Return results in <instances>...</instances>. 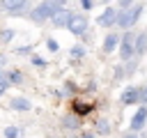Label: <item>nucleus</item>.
<instances>
[{"label":"nucleus","mask_w":147,"mask_h":138,"mask_svg":"<svg viewBox=\"0 0 147 138\" xmlns=\"http://www.w3.org/2000/svg\"><path fill=\"white\" fill-rule=\"evenodd\" d=\"M64 5H67V0H41V2H37L34 7H30V12H28L25 16H28V21L34 23V25H46V23L53 18L55 12L64 9Z\"/></svg>","instance_id":"obj_1"},{"label":"nucleus","mask_w":147,"mask_h":138,"mask_svg":"<svg viewBox=\"0 0 147 138\" xmlns=\"http://www.w3.org/2000/svg\"><path fill=\"white\" fill-rule=\"evenodd\" d=\"M145 12V2H133L126 9H117V21H115V30L124 32V30H133L138 25V21L142 18Z\"/></svg>","instance_id":"obj_2"},{"label":"nucleus","mask_w":147,"mask_h":138,"mask_svg":"<svg viewBox=\"0 0 147 138\" xmlns=\"http://www.w3.org/2000/svg\"><path fill=\"white\" fill-rule=\"evenodd\" d=\"M119 55V62H129L131 57H136V30H124L119 37V46L115 51Z\"/></svg>","instance_id":"obj_3"},{"label":"nucleus","mask_w":147,"mask_h":138,"mask_svg":"<svg viewBox=\"0 0 147 138\" xmlns=\"http://www.w3.org/2000/svg\"><path fill=\"white\" fill-rule=\"evenodd\" d=\"M87 28H90L87 14H85V12H74V16H71L67 30H69L74 37H83V34H87Z\"/></svg>","instance_id":"obj_4"},{"label":"nucleus","mask_w":147,"mask_h":138,"mask_svg":"<svg viewBox=\"0 0 147 138\" xmlns=\"http://www.w3.org/2000/svg\"><path fill=\"white\" fill-rule=\"evenodd\" d=\"M96 110V103L94 101H85V99H80V97H71L69 99V113H74V115H78V117H87L90 113H94Z\"/></svg>","instance_id":"obj_5"},{"label":"nucleus","mask_w":147,"mask_h":138,"mask_svg":"<svg viewBox=\"0 0 147 138\" xmlns=\"http://www.w3.org/2000/svg\"><path fill=\"white\" fill-rule=\"evenodd\" d=\"M2 12L7 16H25L30 12V0H2Z\"/></svg>","instance_id":"obj_6"},{"label":"nucleus","mask_w":147,"mask_h":138,"mask_svg":"<svg viewBox=\"0 0 147 138\" xmlns=\"http://www.w3.org/2000/svg\"><path fill=\"white\" fill-rule=\"evenodd\" d=\"M117 21V7L115 5H106L101 7V14H96V25L103 30H113Z\"/></svg>","instance_id":"obj_7"},{"label":"nucleus","mask_w":147,"mask_h":138,"mask_svg":"<svg viewBox=\"0 0 147 138\" xmlns=\"http://www.w3.org/2000/svg\"><path fill=\"white\" fill-rule=\"evenodd\" d=\"M119 37H122V32L119 30H108L106 34H103V39H101V53L103 55H113L115 51H117V46H119Z\"/></svg>","instance_id":"obj_8"},{"label":"nucleus","mask_w":147,"mask_h":138,"mask_svg":"<svg viewBox=\"0 0 147 138\" xmlns=\"http://www.w3.org/2000/svg\"><path fill=\"white\" fill-rule=\"evenodd\" d=\"M7 108L14 110V113H30L34 108V103H32V99H28L23 94H14V97L7 99Z\"/></svg>","instance_id":"obj_9"},{"label":"nucleus","mask_w":147,"mask_h":138,"mask_svg":"<svg viewBox=\"0 0 147 138\" xmlns=\"http://www.w3.org/2000/svg\"><path fill=\"white\" fill-rule=\"evenodd\" d=\"M145 126H147V106H138L136 113H133L131 120H129V131H138V133H142Z\"/></svg>","instance_id":"obj_10"},{"label":"nucleus","mask_w":147,"mask_h":138,"mask_svg":"<svg viewBox=\"0 0 147 138\" xmlns=\"http://www.w3.org/2000/svg\"><path fill=\"white\" fill-rule=\"evenodd\" d=\"M83 124H85V120L78 117V115H74V113H67V115L62 117V122H60V126H62L67 133H78V131L83 129Z\"/></svg>","instance_id":"obj_11"},{"label":"nucleus","mask_w":147,"mask_h":138,"mask_svg":"<svg viewBox=\"0 0 147 138\" xmlns=\"http://www.w3.org/2000/svg\"><path fill=\"white\" fill-rule=\"evenodd\" d=\"M119 103H122V106H138V85L129 83L126 87H122V92H119Z\"/></svg>","instance_id":"obj_12"},{"label":"nucleus","mask_w":147,"mask_h":138,"mask_svg":"<svg viewBox=\"0 0 147 138\" xmlns=\"http://www.w3.org/2000/svg\"><path fill=\"white\" fill-rule=\"evenodd\" d=\"M71 16H74V12L64 7V9H60V12H55V14H53V18H51L48 23H51V25H53L55 30H64V28L69 25V21H71Z\"/></svg>","instance_id":"obj_13"},{"label":"nucleus","mask_w":147,"mask_h":138,"mask_svg":"<svg viewBox=\"0 0 147 138\" xmlns=\"http://www.w3.org/2000/svg\"><path fill=\"white\" fill-rule=\"evenodd\" d=\"M5 76H7V80H9V85H11V87H18V85H23V83H25V74H23V69L7 67V69H5Z\"/></svg>","instance_id":"obj_14"},{"label":"nucleus","mask_w":147,"mask_h":138,"mask_svg":"<svg viewBox=\"0 0 147 138\" xmlns=\"http://www.w3.org/2000/svg\"><path fill=\"white\" fill-rule=\"evenodd\" d=\"M147 55V30H136V57Z\"/></svg>","instance_id":"obj_15"},{"label":"nucleus","mask_w":147,"mask_h":138,"mask_svg":"<svg viewBox=\"0 0 147 138\" xmlns=\"http://www.w3.org/2000/svg\"><path fill=\"white\" fill-rule=\"evenodd\" d=\"M96 136H110L113 133V124H110V120H106V117H99L96 122H94V129H92Z\"/></svg>","instance_id":"obj_16"},{"label":"nucleus","mask_w":147,"mask_h":138,"mask_svg":"<svg viewBox=\"0 0 147 138\" xmlns=\"http://www.w3.org/2000/svg\"><path fill=\"white\" fill-rule=\"evenodd\" d=\"M69 57H71L74 62H76V60H85V57H87V46H85V44H80V41H78V44H74V46L69 48Z\"/></svg>","instance_id":"obj_17"},{"label":"nucleus","mask_w":147,"mask_h":138,"mask_svg":"<svg viewBox=\"0 0 147 138\" xmlns=\"http://www.w3.org/2000/svg\"><path fill=\"white\" fill-rule=\"evenodd\" d=\"M2 136L5 138H21V136H25V129L18 126V124H7L2 129Z\"/></svg>","instance_id":"obj_18"},{"label":"nucleus","mask_w":147,"mask_h":138,"mask_svg":"<svg viewBox=\"0 0 147 138\" xmlns=\"http://www.w3.org/2000/svg\"><path fill=\"white\" fill-rule=\"evenodd\" d=\"M122 64H124V76L131 78V76L138 71V67H140V57H131L129 62H122Z\"/></svg>","instance_id":"obj_19"},{"label":"nucleus","mask_w":147,"mask_h":138,"mask_svg":"<svg viewBox=\"0 0 147 138\" xmlns=\"http://www.w3.org/2000/svg\"><path fill=\"white\" fill-rule=\"evenodd\" d=\"M30 64H32L34 69H48V60L41 57V55H37V53L30 55Z\"/></svg>","instance_id":"obj_20"},{"label":"nucleus","mask_w":147,"mask_h":138,"mask_svg":"<svg viewBox=\"0 0 147 138\" xmlns=\"http://www.w3.org/2000/svg\"><path fill=\"white\" fill-rule=\"evenodd\" d=\"M14 37H16L14 28H2L0 30V44H9V41H14Z\"/></svg>","instance_id":"obj_21"},{"label":"nucleus","mask_w":147,"mask_h":138,"mask_svg":"<svg viewBox=\"0 0 147 138\" xmlns=\"http://www.w3.org/2000/svg\"><path fill=\"white\" fill-rule=\"evenodd\" d=\"M44 44H46V51H48V53H60V41H57L55 37H46Z\"/></svg>","instance_id":"obj_22"},{"label":"nucleus","mask_w":147,"mask_h":138,"mask_svg":"<svg viewBox=\"0 0 147 138\" xmlns=\"http://www.w3.org/2000/svg\"><path fill=\"white\" fill-rule=\"evenodd\" d=\"M32 51H34V46H18V48H14V55H18V57H30L32 55Z\"/></svg>","instance_id":"obj_23"},{"label":"nucleus","mask_w":147,"mask_h":138,"mask_svg":"<svg viewBox=\"0 0 147 138\" xmlns=\"http://www.w3.org/2000/svg\"><path fill=\"white\" fill-rule=\"evenodd\" d=\"M62 92H64V97H67V94H78L80 87H78L74 80H64V90H62Z\"/></svg>","instance_id":"obj_24"},{"label":"nucleus","mask_w":147,"mask_h":138,"mask_svg":"<svg viewBox=\"0 0 147 138\" xmlns=\"http://www.w3.org/2000/svg\"><path fill=\"white\" fill-rule=\"evenodd\" d=\"M138 106H147V85H138Z\"/></svg>","instance_id":"obj_25"},{"label":"nucleus","mask_w":147,"mask_h":138,"mask_svg":"<svg viewBox=\"0 0 147 138\" xmlns=\"http://www.w3.org/2000/svg\"><path fill=\"white\" fill-rule=\"evenodd\" d=\"M113 69H115V71H113V80H122V78H126V76H124V64H122V62H117Z\"/></svg>","instance_id":"obj_26"},{"label":"nucleus","mask_w":147,"mask_h":138,"mask_svg":"<svg viewBox=\"0 0 147 138\" xmlns=\"http://www.w3.org/2000/svg\"><path fill=\"white\" fill-rule=\"evenodd\" d=\"M78 5L83 7V12H92L94 9V0H78Z\"/></svg>","instance_id":"obj_27"},{"label":"nucleus","mask_w":147,"mask_h":138,"mask_svg":"<svg viewBox=\"0 0 147 138\" xmlns=\"http://www.w3.org/2000/svg\"><path fill=\"white\" fill-rule=\"evenodd\" d=\"M78 138H96V133H94L92 129H85V126H83V129L78 131Z\"/></svg>","instance_id":"obj_28"},{"label":"nucleus","mask_w":147,"mask_h":138,"mask_svg":"<svg viewBox=\"0 0 147 138\" xmlns=\"http://www.w3.org/2000/svg\"><path fill=\"white\" fill-rule=\"evenodd\" d=\"M136 0H115V7L117 9H126V7H131Z\"/></svg>","instance_id":"obj_29"},{"label":"nucleus","mask_w":147,"mask_h":138,"mask_svg":"<svg viewBox=\"0 0 147 138\" xmlns=\"http://www.w3.org/2000/svg\"><path fill=\"white\" fill-rule=\"evenodd\" d=\"M9 67V53H0V69Z\"/></svg>","instance_id":"obj_30"},{"label":"nucleus","mask_w":147,"mask_h":138,"mask_svg":"<svg viewBox=\"0 0 147 138\" xmlns=\"http://www.w3.org/2000/svg\"><path fill=\"white\" fill-rule=\"evenodd\" d=\"M9 87H11V85H9V80H0V99L9 92Z\"/></svg>","instance_id":"obj_31"},{"label":"nucleus","mask_w":147,"mask_h":138,"mask_svg":"<svg viewBox=\"0 0 147 138\" xmlns=\"http://www.w3.org/2000/svg\"><path fill=\"white\" fill-rule=\"evenodd\" d=\"M122 138H145L142 133H138V131H124L122 133Z\"/></svg>","instance_id":"obj_32"},{"label":"nucleus","mask_w":147,"mask_h":138,"mask_svg":"<svg viewBox=\"0 0 147 138\" xmlns=\"http://www.w3.org/2000/svg\"><path fill=\"white\" fill-rule=\"evenodd\" d=\"M64 138H78V133H67Z\"/></svg>","instance_id":"obj_33"},{"label":"nucleus","mask_w":147,"mask_h":138,"mask_svg":"<svg viewBox=\"0 0 147 138\" xmlns=\"http://www.w3.org/2000/svg\"><path fill=\"white\" fill-rule=\"evenodd\" d=\"M99 2H101L103 7H106V5H110V0H99Z\"/></svg>","instance_id":"obj_34"},{"label":"nucleus","mask_w":147,"mask_h":138,"mask_svg":"<svg viewBox=\"0 0 147 138\" xmlns=\"http://www.w3.org/2000/svg\"><path fill=\"white\" fill-rule=\"evenodd\" d=\"M46 138H57V136H46Z\"/></svg>","instance_id":"obj_35"},{"label":"nucleus","mask_w":147,"mask_h":138,"mask_svg":"<svg viewBox=\"0 0 147 138\" xmlns=\"http://www.w3.org/2000/svg\"><path fill=\"white\" fill-rule=\"evenodd\" d=\"M21 138H25V136H21Z\"/></svg>","instance_id":"obj_36"},{"label":"nucleus","mask_w":147,"mask_h":138,"mask_svg":"<svg viewBox=\"0 0 147 138\" xmlns=\"http://www.w3.org/2000/svg\"><path fill=\"white\" fill-rule=\"evenodd\" d=\"M0 5H2V0H0Z\"/></svg>","instance_id":"obj_37"},{"label":"nucleus","mask_w":147,"mask_h":138,"mask_svg":"<svg viewBox=\"0 0 147 138\" xmlns=\"http://www.w3.org/2000/svg\"><path fill=\"white\" fill-rule=\"evenodd\" d=\"M145 138H147V136H145Z\"/></svg>","instance_id":"obj_38"}]
</instances>
